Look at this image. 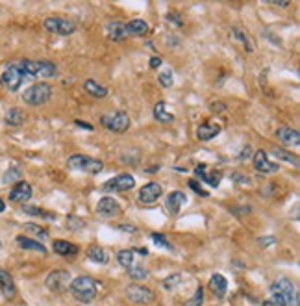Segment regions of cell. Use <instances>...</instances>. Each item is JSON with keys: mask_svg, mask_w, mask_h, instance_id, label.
<instances>
[{"mask_svg": "<svg viewBox=\"0 0 300 306\" xmlns=\"http://www.w3.org/2000/svg\"><path fill=\"white\" fill-rule=\"evenodd\" d=\"M271 4H273V6H278V7H287L291 2H271Z\"/></svg>", "mask_w": 300, "mask_h": 306, "instance_id": "cell-49", "label": "cell"}, {"mask_svg": "<svg viewBox=\"0 0 300 306\" xmlns=\"http://www.w3.org/2000/svg\"><path fill=\"white\" fill-rule=\"evenodd\" d=\"M271 293H273V303L276 306H299V295L295 292L291 280L280 279L273 282Z\"/></svg>", "mask_w": 300, "mask_h": 306, "instance_id": "cell-1", "label": "cell"}, {"mask_svg": "<svg viewBox=\"0 0 300 306\" xmlns=\"http://www.w3.org/2000/svg\"><path fill=\"white\" fill-rule=\"evenodd\" d=\"M20 180V169L17 167H11V169H7L2 176V182L4 184H13V182H19Z\"/></svg>", "mask_w": 300, "mask_h": 306, "instance_id": "cell-33", "label": "cell"}, {"mask_svg": "<svg viewBox=\"0 0 300 306\" xmlns=\"http://www.w3.org/2000/svg\"><path fill=\"white\" fill-rule=\"evenodd\" d=\"M24 230L26 232H30V234L37 236V238H41V240H45L46 236H48V232H46L45 228L39 227V225H33V223H28V225H24Z\"/></svg>", "mask_w": 300, "mask_h": 306, "instance_id": "cell-35", "label": "cell"}, {"mask_svg": "<svg viewBox=\"0 0 300 306\" xmlns=\"http://www.w3.org/2000/svg\"><path fill=\"white\" fill-rule=\"evenodd\" d=\"M124 26H126V33H128V35H145V33L149 32V24H147L143 19L130 20V22L124 24Z\"/></svg>", "mask_w": 300, "mask_h": 306, "instance_id": "cell-24", "label": "cell"}, {"mask_svg": "<svg viewBox=\"0 0 300 306\" xmlns=\"http://www.w3.org/2000/svg\"><path fill=\"white\" fill-rule=\"evenodd\" d=\"M159 84H161V87H165V89L172 87L174 76H172V71H170V69H165V71L159 72Z\"/></svg>", "mask_w": 300, "mask_h": 306, "instance_id": "cell-34", "label": "cell"}, {"mask_svg": "<svg viewBox=\"0 0 300 306\" xmlns=\"http://www.w3.org/2000/svg\"><path fill=\"white\" fill-rule=\"evenodd\" d=\"M67 165L74 171H85L89 175H97V173H100V171L104 169V163L100 162V160L84 156V154H74V156H71Z\"/></svg>", "mask_w": 300, "mask_h": 306, "instance_id": "cell-5", "label": "cell"}, {"mask_svg": "<svg viewBox=\"0 0 300 306\" xmlns=\"http://www.w3.org/2000/svg\"><path fill=\"white\" fill-rule=\"evenodd\" d=\"M22 212L28 215H41V217H48V219H52L54 215L52 214H46L43 212L41 208H35V206H22Z\"/></svg>", "mask_w": 300, "mask_h": 306, "instance_id": "cell-38", "label": "cell"}, {"mask_svg": "<svg viewBox=\"0 0 300 306\" xmlns=\"http://www.w3.org/2000/svg\"><path fill=\"white\" fill-rule=\"evenodd\" d=\"M252 163H254V169L258 171V173H276L278 171V163H274L269 160L267 152L265 150H258V152H254V160H252Z\"/></svg>", "mask_w": 300, "mask_h": 306, "instance_id": "cell-12", "label": "cell"}, {"mask_svg": "<svg viewBox=\"0 0 300 306\" xmlns=\"http://www.w3.org/2000/svg\"><path fill=\"white\" fill-rule=\"evenodd\" d=\"M159 65H161V58H159V56H154V58H150V69H157Z\"/></svg>", "mask_w": 300, "mask_h": 306, "instance_id": "cell-44", "label": "cell"}, {"mask_svg": "<svg viewBox=\"0 0 300 306\" xmlns=\"http://www.w3.org/2000/svg\"><path fill=\"white\" fill-rule=\"evenodd\" d=\"M134 254H136V253H134L132 249H124V251H119V254H117L119 264L128 269V267L134 264Z\"/></svg>", "mask_w": 300, "mask_h": 306, "instance_id": "cell-32", "label": "cell"}, {"mask_svg": "<svg viewBox=\"0 0 300 306\" xmlns=\"http://www.w3.org/2000/svg\"><path fill=\"white\" fill-rule=\"evenodd\" d=\"M136 186V180L132 175H119L115 178H111L104 184V191H128Z\"/></svg>", "mask_w": 300, "mask_h": 306, "instance_id": "cell-11", "label": "cell"}, {"mask_svg": "<svg viewBox=\"0 0 300 306\" xmlns=\"http://www.w3.org/2000/svg\"><path fill=\"white\" fill-rule=\"evenodd\" d=\"M97 212L100 215H104V217H115V215L121 214V206H119V202L115 199H111V197H104V199H100L97 204Z\"/></svg>", "mask_w": 300, "mask_h": 306, "instance_id": "cell-14", "label": "cell"}, {"mask_svg": "<svg viewBox=\"0 0 300 306\" xmlns=\"http://www.w3.org/2000/svg\"><path fill=\"white\" fill-rule=\"evenodd\" d=\"M76 126H82V128H87V130H93V126H91V124L82 123V121H76Z\"/></svg>", "mask_w": 300, "mask_h": 306, "instance_id": "cell-48", "label": "cell"}, {"mask_svg": "<svg viewBox=\"0 0 300 306\" xmlns=\"http://www.w3.org/2000/svg\"><path fill=\"white\" fill-rule=\"evenodd\" d=\"M274 134H276V137L280 139L282 143L289 145V147H299L300 145V134H299V130H295V128L282 126V128H278Z\"/></svg>", "mask_w": 300, "mask_h": 306, "instance_id": "cell-17", "label": "cell"}, {"mask_svg": "<svg viewBox=\"0 0 300 306\" xmlns=\"http://www.w3.org/2000/svg\"><path fill=\"white\" fill-rule=\"evenodd\" d=\"M273 156L276 158V160H280V162L293 163L295 167L299 165V158L295 156V154H291V152H287V150H284V149H276V147H274V149H273Z\"/></svg>", "mask_w": 300, "mask_h": 306, "instance_id": "cell-30", "label": "cell"}, {"mask_svg": "<svg viewBox=\"0 0 300 306\" xmlns=\"http://www.w3.org/2000/svg\"><path fill=\"white\" fill-rule=\"evenodd\" d=\"M248 156H252V149H250V147H245V149H243V152L241 154H239V160H245V158H248Z\"/></svg>", "mask_w": 300, "mask_h": 306, "instance_id": "cell-45", "label": "cell"}, {"mask_svg": "<svg viewBox=\"0 0 300 306\" xmlns=\"http://www.w3.org/2000/svg\"><path fill=\"white\" fill-rule=\"evenodd\" d=\"M67 227L72 228V230H80V228L85 227V223L82 221V219H78V217L71 215V217H67Z\"/></svg>", "mask_w": 300, "mask_h": 306, "instance_id": "cell-40", "label": "cell"}, {"mask_svg": "<svg viewBox=\"0 0 300 306\" xmlns=\"http://www.w3.org/2000/svg\"><path fill=\"white\" fill-rule=\"evenodd\" d=\"M185 204H187V195H185L183 191H172V193L167 197V202H165L167 210H169L172 215L180 214L182 206H185Z\"/></svg>", "mask_w": 300, "mask_h": 306, "instance_id": "cell-15", "label": "cell"}, {"mask_svg": "<svg viewBox=\"0 0 300 306\" xmlns=\"http://www.w3.org/2000/svg\"><path fill=\"white\" fill-rule=\"evenodd\" d=\"M128 275H130L134 280H145L149 277V271H147V267L141 266V264H132L128 267Z\"/></svg>", "mask_w": 300, "mask_h": 306, "instance_id": "cell-31", "label": "cell"}, {"mask_svg": "<svg viewBox=\"0 0 300 306\" xmlns=\"http://www.w3.org/2000/svg\"><path fill=\"white\" fill-rule=\"evenodd\" d=\"M161 186L156 182H150L147 184V186H143L141 188V191H139V201L145 202V204H152V202H156L159 197H161Z\"/></svg>", "mask_w": 300, "mask_h": 306, "instance_id": "cell-13", "label": "cell"}, {"mask_svg": "<svg viewBox=\"0 0 300 306\" xmlns=\"http://www.w3.org/2000/svg\"><path fill=\"white\" fill-rule=\"evenodd\" d=\"M52 97V87L46 82H39V84L30 85L26 91L22 93V100L30 106H41L48 102Z\"/></svg>", "mask_w": 300, "mask_h": 306, "instance_id": "cell-4", "label": "cell"}, {"mask_svg": "<svg viewBox=\"0 0 300 306\" xmlns=\"http://www.w3.org/2000/svg\"><path fill=\"white\" fill-rule=\"evenodd\" d=\"M202 303H204V290L202 288H196L195 295L191 299H187L185 306H202Z\"/></svg>", "mask_w": 300, "mask_h": 306, "instance_id": "cell-36", "label": "cell"}, {"mask_svg": "<svg viewBox=\"0 0 300 306\" xmlns=\"http://www.w3.org/2000/svg\"><path fill=\"white\" fill-rule=\"evenodd\" d=\"M22 80H24V74L19 69V65H9L4 69L0 82L6 85L9 91H17L20 87V84H22Z\"/></svg>", "mask_w": 300, "mask_h": 306, "instance_id": "cell-9", "label": "cell"}, {"mask_svg": "<svg viewBox=\"0 0 300 306\" xmlns=\"http://www.w3.org/2000/svg\"><path fill=\"white\" fill-rule=\"evenodd\" d=\"M150 238H152V241L156 243L157 247H163V249H172V245H170L169 241H167V238H165L163 234H157V232H154V234H150Z\"/></svg>", "mask_w": 300, "mask_h": 306, "instance_id": "cell-37", "label": "cell"}, {"mask_svg": "<svg viewBox=\"0 0 300 306\" xmlns=\"http://www.w3.org/2000/svg\"><path fill=\"white\" fill-rule=\"evenodd\" d=\"M6 123L11 124V126H20L24 123V111L19 110V108H11L6 113Z\"/></svg>", "mask_w": 300, "mask_h": 306, "instance_id": "cell-28", "label": "cell"}, {"mask_svg": "<svg viewBox=\"0 0 300 306\" xmlns=\"http://www.w3.org/2000/svg\"><path fill=\"white\" fill-rule=\"evenodd\" d=\"M106 32H108V37L113 41H124L128 37V33H126V26H124L123 22H119V20H113L110 22L108 26H106Z\"/></svg>", "mask_w": 300, "mask_h": 306, "instance_id": "cell-20", "label": "cell"}, {"mask_svg": "<svg viewBox=\"0 0 300 306\" xmlns=\"http://www.w3.org/2000/svg\"><path fill=\"white\" fill-rule=\"evenodd\" d=\"M221 134V126L215 123H204L198 126V130H196V137L200 139V141H209V139H213Z\"/></svg>", "mask_w": 300, "mask_h": 306, "instance_id": "cell-18", "label": "cell"}, {"mask_svg": "<svg viewBox=\"0 0 300 306\" xmlns=\"http://www.w3.org/2000/svg\"><path fill=\"white\" fill-rule=\"evenodd\" d=\"M126 297L136 305H150L154 301V292L139 284H132L126 288Z\"/></svg>", "mask_w": 300, "mask_h": 306, "instance_id": "cell-8", "label": "cell"}, {"mask_svg": "<svg viewBox=\"0 0 300 306\" xmlns=\"http://www.w3.org/2000/svg\"><path fill=\"white\" fill-rule=\"evenodd\" d=\"M263 306H276L273 301H263Z\"/></svg>", "mask_w": 300, "mask_h": 306, "instance_id": "cell-53", "label": "cell"}, {"mask_svg": "<svg viewBox=\"0 0 300 306\" xmlns=\"http://www.w3.org/2000/svg\"><path fill=\"white\" fill-rule=\"evenodd\" d=\"M84 89L89 93V95H93L95 98H104L106 95H108V89H106L104 85L97 84L95 80H85Z\"/></svg>", "mask_w": 300, "mask_h": 306, "instance_id": "cell-25", "label": "cell"}, {"mask_svg": "<svg viewBox=\"0 0 300 306\" xmlns=\"http://www.w3.org/2000/svg\"><path fill=\"white\" fill-rule=\"evenodd\" d=\"M17 243H19L22 249H26V251H37V253H41V254L46 253V249L43 243L33 241V240H30V238H22V236H19V238H17Z\"/></svg>", "mask_w": 300, "mask_h": 306, "instance_id": "cell-26", "label": "cell"}, {"mask_svg": "<svg viewBox=\"0 0 300 306\" xmlns=\"http://www.w3.org/2000/svg\"><path fill=\"white\" fill-rule=\"evenodd\" d=\"M0 247H2V243H0Z\"/></svg>", "mask_w": 300, "mask_h": 306, "instance_id": "cell-54", "label": "cell"}, {"mask_svg": "<svg viewBox=\"0 0 300 306\" xmlns=\"http://www.w3.org/2000/svg\"><path fill=\"white\" fill-rule=\"evenodd\" d=\"M52 249H54V253L61 254V256H74V254L78 253V247H76L74 243H69V241H63V240L54 241Z\"/></svg>", "mask_w": 300, "mask_h": 306, "instance_id": "cell-22", "label": "cell"}, {"mask_svg": "<svg viewBox=\"0 0 300 306\" xmlns=\"http://www.w3.org/2000/svg\"><path fill=\"white\" fill-rule=\"evenodd\" d=\"M121 230H123V232H136L137 228L136 227H132V225H121Z\"/></svg>", "mask_w": 300, "mask_h": 306, "instance_id": "cell-46", "label": "cell"}, {"mask_svg": "<svg viewBox=\"0 0 300 306\" xmlns=\"http://www.w3.org/2000/svg\"><path fill=\"white\" fill-rule=\"evenodd\" d=\"M234 37L241 39V41H243V45H245V48H247V50H252V48H254V46H252V43H250V39H248L247 35H245V33H243L241 30H239V28H234Z\"/></svg>", "mask_w": 300, "mask_h": 306, "instance_id": "cell-39", "label": "cell"}, {"mask_svg": "<svg viewBox=\"0 0 300 306\" xmlns=\"http://www.w3.org/2000/svg\"><path fill=\"white\" fill-rule=\"evenodd\" d=\"M206 165H198L195 169V175L200 178V180H204V182H208L209 186H213V188H217L219 184H221V173H213V175H206Z\"/></svg>", "mask_w": 300, "mask_h": 306, "instance_id": "cell-23", "label": "cell"}, {"mask_svg": "<svg viewBox=\"0 0 300 306\" xmlns=\"http://www.w3.org/2000/svg\"><path fill=\"white\" fill-rule=\"evenodd\" d=\"M19 69L22 71L24 76H45V78H52L56 76V65L50 61H32V59H24L20 61Z\"/></svg>", "mask_w": 300, "mask_h": 306, "instance_id": "cell-3", "label": "cell"}, {"mask_svg": "<svg viewBox=\"0 0 300 306\" xmlns=\"http://www.w3.org/2000/svg\"><path fill=\"white\" fill-rule=\"evenodd\" d=\"M211 110H213V111H217V110H224V106H222V104H213V106H211Z\"/></svg>", "mask_w": 300, "mask_h": 306, "instance_id": "cell-51", "label": "cell"}, {"mask_svg": "<svg viewBox=\"0 0 300 306\" xmlns=\"http://www.w3.org/2000/svg\"><path fill=\"white\" fill-rule=\"evenodd\" d=\"M187 184H189V188L193 189V191H195L196 195H202V197H208V195H209L208 191H206V189H204L202 186H200V184L196 182V180H189Z\"/></svg>", "mask_w": 300, "mask_h": 306, "instance_id": "cell-41", "label": "cell"}, {"mask_svg": "<svg viewBox=\"0 0 300 306\" xmlns=\"http://www.w3.org/2000/svg\"><path fill=\"white\" fill-rule=\"evenodd\" d=\"M0 84H2V82H0Z\"/></svg>", "mask_w": 300, "mask_h": 306, "instance_id": "cell-55", "label": "cell"}, {"mask_svg": "<svg viewBox=\"0 0 300 306\" xmlns=\"http://www.w3.org/2000/svg\"><path fill=\"white\" fill-rule=\"evenodd\" d=\"M235 182H241V184H248V178H243V175H234L232 176Z\"/></svg>", "mask_w": 300, "mask_h": 306, "instance_id": "cell-47", "label": "cell"}, {"mask_svg": "<svg viewBox=\"0 0 300 306\" xmlns=\"http://www.w3.org/2000/svg\"><path fill=\"white\" fill-rule=\"evenodd\" d=\"M32 197V186L28 182H17L11 191H9V201L11 202H20V204H24Z\"/></svg>", "mask_w": 300, "mask_h": 306, "instance_id": "cell-16", "label": "cell"}, {"mask_svg": "<svg viewBox=\"0 0 300 306\" xmlns=\"http://www.w3.org/2000/svg\"><path fill=\"white\" fill-rule=\"evenodd\" d=\"M102 124H104L108 130L123 134V132H126L130 128V117L124 111H115L113 115H104L102 117Z\"/></svg>", "mask_w": 300, "mask_h": 306, "instance_id": "cell-6", "label": "cell"}, {"mask_svg": "<svg viewBox=\"0 0 300 306\" xmlns=\"http://www.w3.org/2000/svg\"><path fill=\"white\" fill-rule=\"evenodd\" d=\"M45 284L50 292H65L71 286V275L69 271H52L46 277Z\"/></svg>", "mask_w": 300, "mask_h": 306, "instance_id": "cell-10", "label": "cell"}, {"mask_svg": "<svg viewBox=\"0 0 300 306\" xmlns=\"http://www.w3.org/2000/svg\"><path fill=\"white\" fill-rule=\"evenodd\" d=\"M4 210H6V204H4V201H2V199H0V214H2V212H4Z\"/></svg>", "mask_w": 300, "mask_h": 306, "instance_id": "cell-52", "label": "cell"}, {"mask_svg": "<svg viewBox=\"0 0 300 306\" xmlns=\"http://www.w3.org/2000/svg\"><path fill=\"white\" fill-rule=\"evenodd\" d=\"M71 293L72 297L78 301V303H93V301L97 299V293H98V288H97V282L91 279V277H78V279L71 280Z\"/></svg>", "mask_w": 300, "mask_h": 306, "instance_id": "cell-2", "label": "cell"}, {"mask_svg": "<svg viewBox=\"0 0 300 306\" xmlns=\"http://www.w3.org/2000/svg\"><path fill=\"white\" fill-rule=\"evenodd\" d=\"M43 26L46 28V32L58 33V35H71L76 30L74 22L67 19H59V17H48V19H45Z\"/></svg>", "mask_w": 300, "mask_h": 306, "instance_id": "cell-7", "label": "cell"}, {"mask_svg": "<svg viewBox=\"0 0 300 306\" xmlns=\"http://www.w3.org/2000/svg\"><path fill=\"white\" fill-rule=\"evenodd\" d=\"M0 292L6 295L7 299H11L15 295V282H13V277L4 271V269H0Z\"/></svg>", "mask_w": 300, "mask_h": 306, "instance_id": "cell-19", "label": "cell"}, {"mask_svg": "<svg viewBox=\"0 0 300 306\" xmlns=\"http://www.w3.org/2000/svg\"><path fill=\"white\" fill-rule=\"evenodd\" d=\"M209 288H211V292L215 293V297L222 299L226 295V290H228V282H226V279L222 275L215 273L211 277V280H209Z\"/></svg>", "mask_w": 300, "mask_h": 306, "instance_id": "cell-21", "label": "cell"}, {"mask_svg": "<svg viewBox=\"0 0 300 306\" xmlns=\"http://www.w3.org/2000/svg\"><path fill=\"white\" fill-rule=\"evenodd\" d=\"M178 282H180V275H174V277H169V279L163 282V286L167 288V290H170V288L178 286Z\"/></svg>", "mask_w": 300, "mask_h": 306, "instance_id": "cell-42", "label": "cell"}, {"mask_svg": "<svg viewBox=\"0 0 300 306\" xmlns=\"http://www.w3.org/2000/svg\"><path fill=\"white\" fill-rule=\"evenodd\" d=\"M258 243H260L261 247H269V245L276 243V238H274V236H267V238H261V240L258 241Z\"/></svg>", "mask_w": 300, "mask_h": 306, "instance_id": "cell-43", "label": "cell"}, {"mask_svg": "<svg viewBox=\"0 0 300 306\" xmlns=\"http://www.w3.org/2000/svg\"><path fill=\"white\" fill-rule=\"evenodd\" d=\"M132 251H134V253H137V254H143V256H147V254H149V251H147V249H132Z\"/></svg>", "mask_w": 300, "mask_h": 306, "instance_id": "cell-50", "label": "cell"}, {"mask_svg": "<svg viewBox=\"0 0 300 306\" xmlns=\"http://www.w3.org/2000/svg\"><path fill=\"white\" fill-rule=\"evenodd\" d=\"M87 256H89V260L97 262V264H106L108 262V254H106L104 249L97 247V245H93V247L87 249Z\"/></svg>", "mask_w": 300, "mask_h": 306, "instance_id": "cell-29", "label": "cell"}, {"mask_svg": "<svg viewBox=\"0 0 300 306\" xmlns=\"http://www.w3.org/2000/svg\"><path fill=\"white\" fill-rule=\"evenodd\" d=\"M154 117H156L159 123H172V121H174V115L165 110L163 100H159V102L154 106Z\"/></svg>", "mask_w": 300, "mask_h": 306, "instance_id": "cell-27", "label": "cell"}]
</instances>
